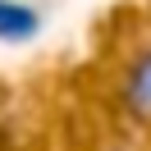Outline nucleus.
<instances>
[{
	"label": "nucleus",
	"mask_w": 151,
	"mask_h": 151,
	"mask_svg": "<svg viewBox=\"0 0 151 151\" xmlns=\"http://www.w3.org/2000/svg\"><path fill=\"white\" fill-rule=\"evenodd\" d=\"M41 32V14L23 0H0V41H9V46H23Z\"/></svg>",
	"instance_id": "obj_1"
},
{
	"label": "nucleus",
	"mask_w": 151,
	"mask_h": 151,
	"mask_svg": "<svg viewBox=\"0 0 151 151\" xmlns=\"http://www.w3.org/2000/svg\"><path fill=\"white\" fill-rule=\"evenodd\" d=\"M124 101H128V110L137 114V119L151 124V50L137 60V64H133L128 83H124Z\"/></svg>",
	"instance_id": "obj_2"
}]
</instances>
